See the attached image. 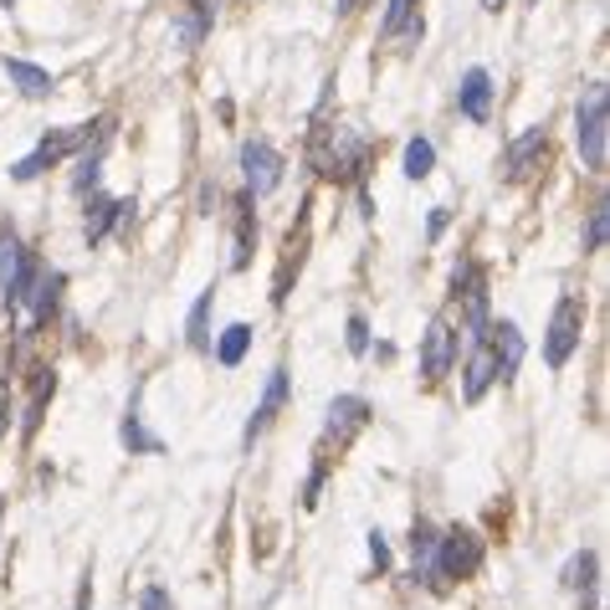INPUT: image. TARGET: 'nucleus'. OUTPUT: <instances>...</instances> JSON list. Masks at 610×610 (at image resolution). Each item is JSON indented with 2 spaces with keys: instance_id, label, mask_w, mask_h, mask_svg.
I'll return each mask as SVG.
<instances>
[{
  "instance_id": "f257e3e1",
  "label": "nucleus",
  "mask_w": 610,
  "mask_h": 610,
  "mask_svg": "<svg viewBox=\"0 0 610 610\" xmlns=\"http://www.w3.org/2000/svg\"><path fill=\"white\" fill-rule=\"evenodd\" d=\"M606 83H590L585 87V98L575 108V144H579V159H585V170L600 175L606 170V154H610V129H606Z\"/></svg>"
},
{
  "instance_id": "f03ea898",
  "label": "nucleus",
  "mask_w": 610,
  "mask_h": 610,
  "mask_svg": "<svg viewBox=\"0 0 610 610\" xmlns=\"http://www.w3.org/2000/svg\"><path fill=\"white\" fill-rule=\"evenodd\" d=\"M370 159V144L349 129V123H334V129H323V139L313 144V165H319L323 180H349L359 175V165Z\"/></svg>"
},
{
  "instance_id": "7ed1b4c3",
  "label": "nucleus",
  "mask_w": 610,
  "mask_h": 610,
  "mask_svg": "<svg viewBox=\"0 0 610 610\" xmlns=\"http://www.w3.org/2000/svg\"><path fill=\"white\" fill-rule=\"evenodd\" d=\"M93 129L98 123H72V129H57V134H41V144H36L32 154H21L16 165H11V180H36L41 170H51V165H62L72 149H83V144H93Z\"/></svg>"
},
{
  "instance_id": "20e7f679",
  "label": "nucleus",
  "mask_w": 610,
  "mask_h": 610,
  "mask_svg": "<svg viewBox=\"0 0 610 610\" xmlns=\"http://www.w3.org/2000/svg\"><path fill=\"white\" fill-rule=\"evenodd\" d=\"M477 564H482V539H477L473 528H446L436 534V570H431V585H452V579H467L477 575Z\"/></svg>"
},
{
  "instance_id": "39448f33",
  "label": "nucleus",
  "mask_w": 610,
  "mask_h": 610,
  "mask_svg": "<svg viewBox=\"0 0 610 610\" xmlns=\"http://www.w3.org/2000/svg\"><path fill=\"white\" fill-rule=\"evenodd\" d=\"M579 334H585V308H579V298H560L554 319H549V334H543V364L564 370L570 355L579 349Z\"/></svg>"
},
{
  "instance_id": "423d86ee",
  "label": "nucleus",
  "mask_w": 610,
  "mask_h": 610,
  "mask_svg": "<svg viewBox=\"0 0 610 610\" xmlns=\"http://www.w3.org/2000/svg\"><path fill=\"white\" fill-rule=\"evenodd\" d=\"M492 385H498V359H492V323H488V328H477L473 334V355H467V364H462V400L477 406Z\"/></svg>"
},
{
  "instance_id": "0eeeda50",
  "label": "nucleus",
  "mask_w": 610,
  "mask_h": 610,
  "mask_svg": "<svg viewBox=\"0 0 610 610\" xmlns=\"http://www.w3.org/2000/svg\"><path fill=\"white\" fill-rule=\"evenodd\" d=\"M241 180L252 195H272L277 180H283V154L272 149L267 139H247L241 144Z\"/></svg>"
},
{
  "instance_id": "6e6552de",
  "label": "nucleus",
  "mask_w": 610,
  "mask_h": 610,
  "mask_svg": "<svg viewBox=\"0 0 610 610\" xmlns=\"http://www.w3.org/2000/svg\"><path fill=\"white\" fill-rule=\"evenodd\" d=\"M452 364H457V334H452V323L436 313L421 334V374L426 380H446Z\"/></svg>"
},
{
  "instance_id": "1a4fd4ad",
  "label": "nucleus",
  "mask_w": 610,
  "mask_h": 610,
  "mask_svg": "<svg viewBox=\"0 0 610 610\" xmlns=\"http://www.w3.org/2000/svg\"><path fill=\"white\" fill-rule=\"evenodd\" d=\"M57 292H62V272L41 267V262H32V272H26V283L16 288V298L11 303H26V319L41 323L57 308Z\"/></svg>"
},
{
  "instance_id": "9d476101",
  "label": "nucleus",
  "mask_w": 610,
  "mask_h": 610,
  "mask_svg": "<svg viewBox=\"0 0 610 610\" xmlns=\"http://www.w3.org/2000/svg\"><path fill=\"white\" fill-rule=\"evenodd\" d=\"M452 298H457L462 308H467V328H488V283H482V267L477 262H462L457 277H452Z\"/></svg>"
},
{
  "instance_id": "9b49d317",
  "label": "nucleus",
  "mask_w": 610,
  "mask_h": 610,
  "mask_svg": "<svg viewBox=\"0 0 610 610\" xmlns=\"http://www.w3.org/2000/svg\"><path fill=\"white\" fill-rule=\"evenodd\" d=\"M119 441H123V452H134V457H165V436H154L149 426H144V385H134V400L123 410Z\"/></svg>"
},
{
  "instance_id": "f8f14e48",
  "label": "nucleus",
  "mask_w": 610,
  "mask_h": 610,
  "mask_svg": "<svg viewBox=\"0 0 610 610\" xmlns=\"http://www.w3.org/2000/svg\"><path fill=\"white\" fill-rule=\"evenodd\" d=\"M288 395H292V380H288V364H277V370L267 374V391H262V400H256V410H252V421H247V431H241V441L252 446L262 431H267L272 421H277V410L288 406Z\"/></svg>"
},
{
  "instance_id": "ddd939ff",
  "label": "nucleus",
  "mask_w": 610,
  "mask_h": 610,
  "mask_svg": "<svg viewBox=\"0 0 610 610\" xmlns=\"http://www.w3.org/2000/svg\"><path fill=\"white\" fill-rule=\"evenodd\" d=\"M457 108H462V119H467V123H488V113H492V72L488 68H467V72H462Z\"/></svg>"
},
{
  "instance_id": "4468645a",
  "label": "nucleus",
  "mask_w": 610,
  "mask_h": 610,
  "mask_svg": "<svg viewBox=\"0 0 610 610\" xmlns=\"http://www.w3.org/2000/svg\"><path fill=\"white\" fill-rule=\"evenodd\" d=\"M364 426H370V400H364V395H339V400L328 406L323 436H328V441L339 436V446H344V441L355 436V431H364Z\"/></svg>"
},
{
  "instance_id": "2eb2a0df",
  "label": "nucleus",
  "mask_w": 610,
  "mask_h": 610,
  "mask_svg": "<svg viewBox=\"0 0 610 610\" xmlns=\"http://www.w3.org/2000/svg\"><path fill=\"white\" fill-rule=\"evenodd\" d=\"M26 272H32V256L21 247L16 231H0V292H5V303L16 298V288L26 283Z\"/></svg>"
},
{
  "instance_id": "dca6fc26",
  "label": "nucleus",
  "mask_w": 610,
  "mask_h": 610,
  "mask_svg": "<svg viewBox=\"0 0 610 610\" xmlns=\"http://www.w3.org/2000/svg\"><path fill=\"white\" fill-rule=\"evenodd\" d=\"M492 359H498V380H513L518 364H524V334L518 323H492Z\"/></svg>"
},
{
  "instance_id": "f3484780",
  "label": "nucleus",
  "mask_w": 610,
  "mask_h": 610,
  "mask_svg": "<svg viewBox=\"0 0 610 610\" xmlns=\"http://www.w3.org/2000/svg\"><path fill=\"white\" fill-rule=\"evenodd\" d=\"M0 68H5V77L16 83L21 98H32V103L51 98V72L47 68H36V62H26V57H5Z\"/></svg>"
},
{
  "instance_id": "a211bd4d",
  "label": "nucleus",
  "mask_w": 610,
  "mask_h": 610,
  "mask_svg": "<svg viewBox=\"0 0 610 610\" xmlns=\"http://www.w3.org/2000/svg\"><path fill=\"white\" fill-rule=\"evenodd\" d=\"M549 149V129H528V134H518L509 144V159H503V170H509V180H524L528 170H534V159Z\"/></svg>"
},
{
  "instance_id": "6ab92c4d",
  "label": "nucleus",
  "mask_w": 610,
  "mask_h": 610,
  "mask_svg": "<svg viewBox=\"0 0 610 610\" xmlns=\"http://www.w3.org/2000/svg\"><path fill=\"white\" fill-rule=\"evenodd\" d=\"M252 190L237 195V247H231V272L252 267V247H256V216H252Z\"/></svg>"
},
{
  "instance_id": "aec40b11",
  "label": "nucleus",
  "mask_w": 610,
  "mask_h": 610,
  "mask_svg": "<svg viewBox=\"0 0 610 610\" xmlns=\"http://www.w3.org/2000/svg\"><path fill=\"white\" fill-rule=\"evenodd\" d=\"M564 590L570 595H590L595 600V590H600V554H595V549H579L575 560L564 564Z\"/></svg>"
},
{
  "instance_id": "412c9836",
  "label": "nucleus",
  "mask_w": 610,
  "mask_h": 610,
  "mask_svg": "<svg viewBox=\"0 0 610 610\" xmlns=\"http://www.w3.org/2000/svg\"><path fill=\"white\" fill-rule=\"evenodd\" d=\"M113 220H129V201H113V195H98L93 190V201H87V247L108 237Z\"/></svg>"
},
{
  "instance_id": "4be33fe9",
  "label": "nucleus",
  "mask_w": 610,
  "mask_h": 610,
  "mask_svg": "<svg viewBox=\"0 0 610 610\" xmlns=\"http://www.w3.org/2000/svg\"><path fill=\"white\" fill-rule=\"evenodd\" d=\"M211 349H216V364L237 370L241 359H247V349H252V328H247V323H231V328H220V339L211 344Z\"/></svg>"
},
{
  "instance_id": "5701e85b",
  "label": "nucleus",
  "mask_w": 610,
  "mask_h": 610,
  "mask_svg": "<svg viewBox=\"0 0 610 610\" xmlns=\"http://www.w3.org/2000/svg\"><path fill=\"white\" fill-rule=\"evenodd\" d=\"M211 303H216V288H205L195 303H190V319H186V339L190 349H211Z\"/></svg>"
},
{
  "instance_id": "b1692460",
  "label": "nucleus",
  "mask_w": 610,
  "mask_h": 610,
  "mask_svg": "<svg viewBox=\"0 0 610 610\" xmlns=\"http://www.w3.org/2000/svg\"><path fill=\"white\" fill-rule=\"evenodd\" d=\"M410 554H416V570H410V575L431 585V570H436V528L431 524L410 528Z\"/></svg>"
},
{
  "instance_id": "393cba45",
  "label": "nucleus",
  "mask_w": 610,
  "mask_h": 610,
  "mask_svg": "<svg viewBox=\"0 0 610 610\" xmlns=\"http://www.w3.org/2000/svg\"><path fill=\"white\" fill-rule=\"evenodd\" d=\"M400 170H406V180H426L436 170V144L431 139H410L406 154H400Z\"/></svg>"
},
{
  "instance_id": "a878e982",
  "label": "nucleus",
  "mask_w": 610,
  "mask_h": 610,
  "mask_svg": "<svg viewBox=\"0 0 610 610\" xmlns=\"http://www.w3.org/2000/svg\"><path fill=\"white\" fill-rule=\"evenodd\" d=\"M416 26V0H391L380 16V36H406Z\"/></svg>"
},
{
  "instance_id": "bb28decb",
  "label": "nucleus",
  "mask_w": 610,
  "mask_h": 610,
  "mask_svg": "<svg viewBox=\"0 0 610 610\" xmlns=\"http://www.w3.org/2000/svg\"><path fill=\"white\" fill-rule=\"evenodd\" d=\"M205 32H211V21L205 16H195V11H186V16L175 21V41H180V47L186 51H195L205 41Z\"/></svg>"
},
{
  "instance_id": "cd10ccee",
  "label": "nucleus",
  "mask_w": 610,
  "mask_h": 610,
  "mask_svg": "<svg viewBox=\"0 0 610 610\" xmlns=\"http://www.w3.org/2000/svg\"><path fill=\"white\" fill-rule=\"evenodd\" d=\"M57 391V380H51V370L36 374V391H32V406H26V436H32L36 426H41V410H47V395Z\"/></svg>"
},
{
  "instance_id": "c85d7f7f",
  "label": "nucleus",
  "mask_w": 610,
  "mask_h": 610,
  "mask_svg": "<svg viewBox=\"0 0 610 610\" xmlns=\"http://www.w3.org/2000/svg\"><path fill=\"white\" fill-rule=\"evenodd\" d=\"M98 175H103V154L87 149L83 159H77V175H72V190L77 195H87V190H98Z\"/></svg>"
},
{
  "instance_id": "c756f323",
  "label": "nucleus",
  "mask_w": 610,
  "mask_h": 610,
  "mask_svg": "<svg viewBox=\"0 0 610 610\" xmlns=\"http://www.w3.org/2000/svg\"><path fill=\"white\" fill-rule=\"evenodd\" d=\"M606 231H610V205L595 201L590 226H585V252H600V247H606Z\"/></svg>"
},
{
  "instance_id": "7c9ffc66",
  "label": "nucleus",
  "mask_w": 610,
  "mask_h": 610,
  "mask_svg": "<svg viewBox=\"0 0 610 610\" xmlns=\"http://www.w3.org/2000/svg\"><path fill=\"white\" fill-rule=\"evenodd\" d=\"M344 344H349V355H370V323H364V313H349V334H344Z\"/></svg>"
},
{
  "instance_id": "2f4dec72",
  "label": "nucleus",
  "mask_w": 610,
  "mask_h": 610,
  "mask_svg": "<svg viewBox=\"0 0 610 610\" xmlns=\"http://www.w3.org/2000/svg\"><path fill=\"white\" fill-rule=\"evenodd\" d=\"M134 610H175V600H170V590H165V585H144Z\"/></svg>"
},
{
  "instance_id": "473e14b6",
  "label": "nucleus",
  "mask_w": 610,
  "mask_h": 610,
  "mask_svg": "<svg viewBox=\"0 0 610 610\" xmlns=\"http://www.w3.org/2000/svg\"><path fill=\"white\" fill-rule=\"evenodd\" d=\"M370 560L380 575L391 570V539H385V528H370Z\"/></svg>"
},
{
  "instance_id": "72a5a7b5",
  "label": "nucleus",
  "mask_w": 610,
  "mask_h": 610,
  "mask_svg": "<svg viewBox=\"0 0 610 610\" xmlns=\"http://www.w3.org/2000/svg\"><path fill=\"white\" fill-rule=\"evenodd\" d=\"M323 482H328V462H319V467L308 473V482H303V509H313V503H319Z\"/></svg>"
},
{
  "instance_id": "f704fd0d",
  "label": "nucleus",
  "mask_w": 610,
  "mask_h": 610,
  "mask_svg": "<svg viewBox=\"0 0 610 610\" xmlns=\"http://www.w3.org/2000/svg\"><path fill=\"white\" fill-rule=\"evenodd\" d=\"M446 220H452V216H446V205H436V211H431V226H426V237L436 241L441 231H446Z\"/></svg>"
},
{
  "instance_id": "c9c22d12",
  "label": "nucleus",
  "mask_w": 610,
  "mask_h": 610,
  "mask_svg": "<svg viewBox=\"0 0 610 610\" xmlns=\"http://www.w3.org/2000/svg\"><path fill=\"white\" fill-rule=\"evenodd\" d=\"M87 595H93V575H83V585H77V606L72 610H87Z\"/></svg>"
},
{
  "instance_id": "e433bc0d",
  "label": "nucleus",
  "mask_w": 610,
  "mask_h": 610,
  "mask_svg": "<svg viewBox=\"0 0 610 610\" xmlns=\"http://www.w3.org/2000/svg\"><path fill=\"white\" fill-rule=\"evenodd\" d=\"M5 426H11V406H5V395H0V441H5Z\"/></svg>"
},
{
  "instance_id": "4c0bfd02",
  "label": "nucleus",
  "mask_w": 610,
  "mask_h": 610,
  "mask_svg": "<svg viewBox=\"0 0 610 610\" xmlns=\"http://www.w3.org/2000/svg\"><path fill=\"white\" fill-rule=\"evenodd\" d=\"M503 5H509V0H482V11H503Z\"/></svg>"
},
{
  "instance_id": "58836bf2",
  "label": "nucleus",
  "mask_w": 610,
  "mask_h": 610,
  "mask_svg": "<svg viewBox=\"0 0 610 610\" xmlns=\"http://www.w3.org/2000/svg\"><path fill=\"white\" fill-rule=\"evenodd\" d=\"M339 11H355V0H339Z\"/></svg>"
},
{
  "instance_id": "ea45409f",
  "label": "nucleus",
  "mask_w": 610,
  "mask_h": 610,
  "mask_svg": "<svg viewBox=\"0 0 610 610\" xmlns=\"http://www.w3.org/2000/svg\"><path fill=\"white\" fill-rule=\"evenodd\" d=\"M0 524H5V498H0Z\"/></svg>"
},
{
  "instance_id": "a19ab883",
  "label": "nucleus",
  "mask_w": 610,
  "mask_h": 610,
  "mask_svg": "<svg viewBox=\"0 0 610 610\" xmlns=\"http://www.w3.org/2000/svg\"><path fill=\"white\" fill-rule=\"evenodd\" d=\"M528 5H539V0H528Z\"/></svg>"
}]
</instances>
